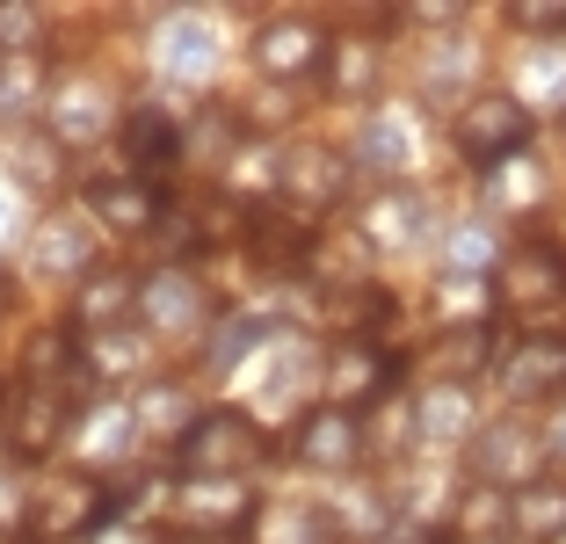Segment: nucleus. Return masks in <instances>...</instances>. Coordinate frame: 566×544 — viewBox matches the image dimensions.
<instances>
[{
	"mask_svg": "<svg viewBox=\"0 0 566 544\" xmlns=\"http://www.w3.org/2000/svg\"><path fill=\"white\" fill-rule=\"evenodd\" d=\"M81 393H87V363H66V370H22V393L8 399V414H0L8 450H22V458H44V450L73 429Z\"/></svg>",
	"mask_w": 566,
	"mask_h": 544,
	"instance_id": "obj_1",
	"label": "nucleus"
},
{
	"mask_svg": "<svg viewBox=\"0 0 566 544\" xmlns=\"http://www.w3.org/2000/svg\"><path fill=\"white\" fill-rule=\"evenodd\" d=\"M501 305L516 320H531V327L559 320L566 313V254L552 248V240H523V248L501 262Z\"/></svg>",
	"mask_w": 566,
	"mask_h": 544,
	"instance_id": "obj_2",
	"label": "nucleus"
},
{
	"mask_svg": "<svg viewBox=\"0 0 566 544\" xmlns=\"http://www.w3.org/2000/svg\"><path fill=\"white\" fill-rule=\"evenodd\" d=\"M102 515V479L95 472H51L30 487V515H22V537L30 544H66L81 537Z\"/></svg>",
	"mask_w": 566,
	"mask_h": 544,
	"instance_id": "obj_3",
	"label": "nucleus"
},
{
	"mask_svg": "<svg viewBox=\"0 0 566 544\" xmlns=\"http://www.w3.org/2000/svg\"><path fill=\"white\" fill-rule=\"evenodd\" d=\"M262 458V429H254L248 414H203L197 429L182 436V472L189 479H233V472H248V464Z\"/></svg>",
	"mask_w": 566,
	"mask_h": 544,
	"instance_id": "obj_4",
	"label": "nucleus"
},
{
	"mask_svg": "<svg viewBox=\"0 0 566 544\" xmlns=\"http://www.w3.org/2000/svg\"><path fill=\"white\" fill-rule=\"evenodd\" d=\"M109 109H117V95H109L102 73H59L44 95V124L59 146H95L109 132Z\"/></svg>",
	"mask_w": 566,
	"mask_h": 544,
	"instance_id": "obj_5",
	"label": "nucleus"
},
{
	"mask_svg": "<svg viewBox=\"0 0 566 544\" xmlns=\"http://www.w3.org/2000/svg\"><path fill=\"white\" fill-rule=\"evenodd\" d=\"M523 138H531V102H516V95H480L458 109V153L480 167L509 160Z\"/></svg>",
	"mask_w": 566,
	"mask_h": 544,
	"instance_id": "obj_6",
	"label": "nucleus"
},
{
	"mask_svg": "<svg viewBox=\"0 0 566 544\" xmlns=\"http://www.w3.org/2000/svg\"><path fill=\"white\" fill-rule=\"evenodd\" d=\"M342 153L327 146H298V153H283L276 160V197L283 203H298V211H327L334 197H342Z\"/></svg>",
	"mask_w": 566,
	"mask_h": 544,
	"instance_id": "obj_7",
	"label": "nucleus"
},
{
	"mask_svg": "<svg viewBox=\"0 0 566 544\" xmlns=\"http://www.w3.org/2000/svg\"><path fill=\"white\" fill-rule=\"evenodd\" d=\"M385 378H392L385 348H370L364 334H342V342H334V356H327V399H334L342 414L364 407V399H378Z\"/></svg>",
	"mask_w": 566,
	"mask_h": 544,
	"instance_id": "obj_8",
	"label": "nucleus"
},
{
	"mask_svg": "<svg viewBox=\"0 0 566 544\" xmlns=\"http://www.w3.org/2000/svg\"><path fill=\"white\" fill-rule=\"evenodd\" d=\"M537 450H545V429L494 421V429H480V443H472V464H480V479H494V487H509V479H516V494H523V487H531V472H537Z\"/></svg>",
	"mask_w": 566,
	"mask_h": 544,
	"instance_id": "obj_9",
	"label": "nucleus"
},
{
	"mask_svg": "<svg viewBox=\"0 0 566 544\" xmlns=\"http://www.w3.org/2000/svg\"><path fill=\"white\" fill-rule=\"evenodd\" d=\"M175 515L197 523L203 537H226V530L248 515V487H240V479H182V487H175Z\"/></svg>",
	"mask_w": 566,
	"mask_h": 544,
	"instance_id": "obj_10",
	"label": "nucleus"
},
{
	"mask_svg": "<svg viewBox=\"0 0 566 544\" xmlns=\"http://www.w3.org/2000/svg\"><path fill=\"white\" fill-rule=\"evenodd\" d=\"M298 458H305V464H319V472H349V464L364 458V429H356V414H342V407L305 414Z\"/></svg>",
	"mask_w": 566,
	"mask_h": 544,
	"instance_id": "obj_11",
	"label": "nucleus"
},
{
	"mask_svg": "<svg viewBox=\"0 0 566 544\" xmlns=\"http://www.w3.org/2000/svg\"><path fill=\"white\" fill-rule=\"evenodd\" d=\"M327 51V36L313 30V22H269L262 36H254V59H262V73L269 81H298V73H313V59Z\"/></svg>",
	"mask_w": 566,
	"mask_h": 544,
	"instance_id": "obj_12",
	"label": "nucleus"
},
{
	"mask_svg": "<svg viewBox=\"0 0 566 544\" xmlns=\"http://www.w3.org/2000/svg\"><path fill=\"white\" fill-rule=\"evenodd\" d=\"M138 313H146L160 334H189L203 320V291L182 276V269H160L153 283H138Z\"/></svg>",
	"mask_w": 566,
	"mask_h": 544,
	"instance_id": "obj_13",
	"label": "nucleus"
},
{
	"mask_svg": "<svg viewBox=\"0 0 566 544\" xmlns=\"http://www.w3.org/2000/svg\"><path fill=\"white\" fill-rule=\"evenodd\" d=\"M509 399H545L566 385V342H516V356L501 363Z\"/></svg>",
	"mask_w": 566,
	"mask_h": 544,
	"instance_id": "obj_14",
	"label": "nucleus"
},
{
	"mask_svg": "<svg viewBox=\"0 0 566 544\" xmlns=\"http://www.w3.org/2000/svg\"><path fill=\"white\" fill-rule=\"evenodd\" d=\"M160 66L175 73V81H211V66H218V36H211V22L203 15H175L160 30Z\"/></svg>",
	"mask_w": 566,
	"mask_h": 544,
	"instance_id": "obj_15",
	"label": "nucleus"
},
{
	"mask_svg": "<svg viewBox=\"0 0 566 544\" xmlns=\"http://www.w3.org/2000/svg\"><path fill=\"white\" fill-rule=\"evenodd\" d=\"M138 313V283L124 276V269H87L81 283V327L102 334V327H117V320Z\"/></svg>",
	"mask_w": 566,
	"mask_h": 544,
	"instance_id": "obj_16",
	"label": "nucleus"
},
{
	"mask_svg": "<svg viewBox=\"0 0 566 544\" xmlns=\"http://www.w3.org/2000/svg\"><path fill=\"white\" fill-rule=\"evenodd\" d=\"M87 262H95V240H87V226L51 218V226L30 240V269H36V276H81Z\"/></svg>",
	"mask_w": 566,
	"mask_h": 544,
	"instance_id": "obj_17",
	"label": "nucleus"
},
{
	"mask_svg": "<svg viewBox=\"0 0 566 544\" xmlns=\"http://www.w3.org/2000/svg\"><path fill=\"white\" fill-rule=\"evenodd\" d=\"M44 95H51L44 59H36V51H0V116L44 109Z\"/></svg>",
	"mask_w": 566,
	"mask_h": 544,
	"instance_id": "obj_18",
	"label": "nucleus"
},
{
	"mask_svg": "<svg viewBox=\"0 0 566 544\" xmlns=\"http://www.w3.org/2000/svg\"><path fill=\"white\" fill-rule=\"evenodd\" d=\"M364 240H370V248H415V240H421V197L385 189V197L364 211Z\"/></svg>",
	"mask_w": 566,
	"mask_h": 544,
	"instance_id": "obj_19",
	"label": "nucleus"
},
{
	"mask_svg": "<svg viewBox=\"0 0 566 544\" xmlns=\"http://www.w3.org/2000/svg\"><path fill=\"white\" fill-rule=\"evenodd\" d=\"M486 197H494V211H537L545 203V167L509 153V160L486 167Z\"/></svg>",
	"mask_w": 566,
	"mask_h": 544,
	"instance_id": "obj_20",
	"label": "nucleus"
},
{
	"mask_svg": "<svg viewBox=\"0 0 566 544\" xmlns=\"http://www.w3.org/2000/svg\"><path fill=\"white\" fill-rule=\"evenodd\" d=\"M175 153H182V138H175L167 109H138V116H132V175H138V181H160Z\"/></svg>",
	"mask_w": 566,
	"mask_h": 544,
	"instance_id": "obj_21",
	"label": "nucleus"
},
{
	"mask_svg": "<svg viewBox=\"0 0 566 544\" xmlns=\"http://www.w3.org/2000/svg\"><path fill=\"white\" fill-rule=\"evenodd\" d=\"M248 240H254L262 262H305V254H313V226H305L298 211H254Z\"/></svg>",
	"mask_w": 566,
	"mask_h": 544,
	"instance_id": "obj_22",
	"label": "nucleus"
},
{
	"mask_svg": "<svg viewBox=\"0 0 566 544\" xmlns=\"http://www.w3.org/2000/svg\"><path fill=\"white\" fill-rule=\"evenodd\" d=\"M509 515H516L523 537H566V487L559 479H531V487L509 501Z\"/></svg>",
	"mask_w": 566,
	"mask_h": 544,
	"instance_id": "obj_23",
	"label": "nucleus"
},
{
	"mask_svg": "<svg viewBox=\"0 0 566 544\" xmlns=\"http://www.w3.org/2000/svg\"><path fill=\"white\" fill-rule=\"evenodd\" d=\"M415 429L429 436V443H458V436L472 429V399H465V385H429V393H421Z\"/></svg>",
	"mask_w": 566,
	"mask_h": 544,
	"instance_id": "obj_24",
	"label": "nucleus"
},
{
	"mask_svg": "<svg viewBox=\"0 0 566 544\" xmlns=\"http://www.w3.org/2000/svg\"><path fill=\"white\" fill-rule=\"evenodd\" d=\"M87 203H95V218H109L117 232H146L153 226V189L146 181H95Z\"/></svg>",
	"mask_w": 566,
	"mask_h": 544,
	"instance_id": "obj_25",
	"label": "nucleus"
},
{
	"mask_svg": "<svg viewBox=\"0 0 566 544\" xmlns=\"http://www.w3.org/2000/svg\"><path fill=\"white\" fill-rule=\"evenodd\" d=\"M269 334V320L262 313H233V320H218L211 327V348H203V363H211V370H233L240 356H248L254 342H262Z\"/></svg>",
	"mask_w": 566,
	"mask_h": 544,
	"instance_id": "obj_26",
	"label": "nucleus"
},
{
	"mask_svg": "<svg viewBox=\"0 0 566 544\" xmlns=\"http://www.w3.org/2000/svg\"><path fill=\"white\" fill-rule=\"evenodd\" d=\"M262 544H334V523L319 509H276L262 523Z\"/></svg>",
	"mask_w": 566,
	"mask_h": 544,
	"instance_id": "obj_27",
	"label": "nucleus"
},
{
	"mask_svg": "<svg viewBox=\"0 0 566 544\" xmlns=\"http://www.w3.org/2000/svg\"><path fill=\"white\" fill-rule=\"evenodd\" d=\"M334 51V87L342 95H364L378 81V44H327Z\"/></svg>",
	"mask_w": 566,
	"mask_h": 544,
	"instance_id": "obj_28",
	"label": "nucleus"
},
{
	"mask_svg": "<svg viewBox=\"0 0 566 544\" xmlns=\"http://www.w3.org/2000/svg\"><path fill=\"white\" fill-rule=\"evenodd\" d=\"M356 160H364V167H378V175H392V167H407V132L378 116V124L364 132V146H356Z\"/></svg>",
	"mask_w": 566,
	"mask_h": 544,
	"instance_id": "obj_29",
	"label": "nucleus"
},
{
	"mask_svg": "<svg viewBox=\"0 0 566 544\" xmlns=\"http://www.w3.org/2000/svg\"><path fill=\"white\" fill-rule=\"evenodd\" d=\"M501 509H509V494H501V487H480V494H465V509H458V530H465L472 544H486L501 530Z\"/></svg>",
	"mask_w": 566,
	"mask_h": 544,
	"instance_id": "obj_30",
	"label": "nucleus"
},
{
	"mask_svg": "<svg viewBox=\"0 0 566 544\" xmlns=\"http://www.w3.org/2000/svg\"><path fill=\"white\" fill-rule=\"evenodd\" d=\"M486 363V327H458L443 334V348H436V370H458V378H472Z\"/></svg>",
	"mask_w": 566,
	"mask_h": 544,
	"instance_id": "obj_31",
	"label": "nucleus"
},
{
	"mask_svg": "<svg viewBox=\"0 0 566 544\" xmlns=\"http://www.w3.org/2000/svg\"><path fill=\"white\" fill-rule=\"evenodd\" d=\"M443 262H450V276H472V269H486V262H494V240H486V226H458V232H450V248H443Z\"/></svg>",
	"mask_w": 566,
	"mask_h": 544,
	"instance_id": "obj_32",
	"label": "nucleus"
},
{
	"mask_svg": "<svg viewBox=\"0 0 566 544\" xmlns=\"http://www.w3.org/2000/svg\"><path fill=\"white\" fill-rule=\"evenodd\" d=\"M132 429H138V414H124V407H95V429H87V458H117Z\"/></svg>",
	"mask_w": 566,
	"mask_h": 544,
	"instance_id": "obj_33",
	"label": "nucleus"
},
{
	"mask_svg": "<svg viewBox=\"0 0 566 544\" xmlns=\"http://www.w3.org/2000/svg\"><path fill=\"white\" fill-rule=\"evenodd\" d=\"M109 342L117 348H95V370L117 378V370H138V363H146V342H132V334H109Z\"/></svg>",
	"mask_w": 566,
	"mask_h": 544,
	"instance_id": "obj_34",
	"label": "nucleus"
},
{
	"mask_svg": "<svg viewBox=\"0 0 566 544\" xmlns=\"http://www.w3.org/2000/svg\"><path fill=\"white\" fill-rule=\"evenodd\" d=\"M480 305H486V297H480V276H450V283H443V313H450V320H458V313L472 320Z\"/></svg>",
	"mask_w": 566,
	"mask_h": 544,
	"instance_id": "obj_35",
	"label": "nucleus"
},
{
	"mask_svg": "<svg viewBox=\"0 0 566 544\" xmlns=\"http://www.w3.org/2000/svg\"><path fill=\"white\" fill-rule=\"evenodd\" d=\"M138 421H146V429H160V421H182V393H146Z\"/></svg>",
	"mask_w": 566,
	"mask_h": 544,
	"instance_id": "obj_36",
	"label": "nucleus"
},
{
	"mask_svg": "<svg viewBox=\"0 0 566 544\" xmlns=\"http://www.w3.org/2000/svg\"><path fill=\"white\" fill-rule=\"evenodd\" d=\"M22 181H59V146H22Z\"/></svg>",
	"mask_w": 566,
	"mask_h": 544,
	"instance_id": "obj_37",
	"label": "nucleus"
},
{
	"mask_svg": "<svg viewBox=\"0 0 566 544\" xmlns=\"http://www.w3.org/2000/svg\"><path fill=\"white\" fill-rule=\"evenodd\" d=\"M516 30H566V8H516Z\"/></svg>",
	"mask_w": 566,
	"mask_h": 544,
	"instance_id": "obj_38",
	"label": "nucleus"
},
{
	"mask_svg": "<svg viewBox=\"0 0 566 544\" xmlns=\"http://www.w3.org/2000/svg\"><path fill=\"white\" fill-rule=\"evenodd\" d=\"M15 226H22V197H15V189H0V248L15 240Z\"/></svg>",
	"mask_w": 566,
	"mask_h": 544,
	"instance_id": "obj_39",
	"label": "nucleus"
},
{
	"mask_svg": "<svg viewBox=\"0 0 566 544\" xmlns=\"http://www.w3.org/2000/svg\"><path fill=\"white\" fill-rule=\"evenodd\" d=\"M545 450H552V458H566V399L545 414Z\"/></svg>",
	"mask_w": 566,
	"mask_h": 544,
	"instance_id": "obj_40",
	"label": "nucleus"
},
{
	"mask_svg": "<svg viewBox=\"0 0 566 544\" xmlns=\"http://www.w3.org/2000/svg\"><path fill=\"white\" fill-rule=\"evenodd\" d=\"M167 544H233V537H167Z\"/></svg>",
	"mask_w": 566,
	"mask_h": 544,
	"instance_id": "obj_41",
	"label": "nucleus"
},
{
	"mask_svg": "<svg viewBox=\"0 0 566 544\" xmlns=\"http://www.w3.org/2000/svg\"><path fill=\"white\" fill-rule=\"evenodd\" d=\"M102 544H138V537H132V530H117V537H102Z\"/></svg>",
	"mask_w": 566,
	"mask_h": 544,
	"instance_id": "obj_42",
	"label": "nucleus"
},
{
	"mask_svg": "<svg viewBox=\"0 0 566 544\" xmlns=\"http://www.w3.org/2000/svg\"><path fill=\"white\" fill-rule=\"evenodd\" d=\"M486 544H516V537H486Z\"/></svg>",
	"mask_w": 566,
	"mask_h": 544,
	"instance_id": "obj_43",
	"label": "nucleus"
},
{
	"mask_svg": "<svg viewBox=\"0 0 566 544\" xmlns=\"http://www.w3.org/2000/svg\"><path fill=\"white\" fill-rule=\"evenodd\" d=\"M0 443H8V429H0Z\"/></svg>",
	"mask_w": 566,
	"mask_h": 544,
	"instance_id": "obj_44",
	"label": "nucleus"
},
{
	"mask_svg": "<svg viewBox=\"0 0 566 544\" xmlns=\"http://www.w3.org/2000/svg\"><path fill=\"white\" fill-rule=\"evenodd\" d=\"M559 544H566V537H559Z\"/></svg>",
	"mask_w": 566,
	"mask_h": 544,
	"instance_id": "obj_45",
	"label": "nucleus"
}]
</instances>
